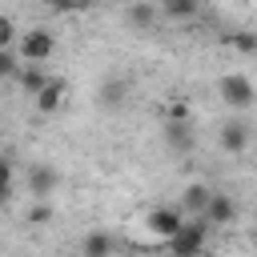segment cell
I'll return each instance as SVG.
<instances>
[{"mask_svg":"<svg viewBox=\"0 0 257 257\" xmlns=\"http://www.w3.org/2000/svg\"><path fill=\"white\" fill-rule=\"evenodd\" d=\"M217 92H221L225 108H233V112H245V108L257 104V84H253L245 72H225L221 84H217Z\"/></svg>","mask_w":257,"mask_h":257,"instance_id":"obj_1","label":"cell"},{"mask_svg":"<svg viewBox=\"0 0 257 257\" xmlns=\"http://www.w3.org/2000/svg\"><path fill=\"white\" fill-rule=\"evenodd\" d=\"M209 221L205 217H197V221H185V229L169 241V253L173 257H201L205 253V241H209Z\"/></svg>","mask_w":257,"mask_h":257,"instance_id":"obj_2","label":"cell"},{"mask_svg":"<svg viewBox=\"0 0 257 257\" xmlns=\"http://www.w3.org/2000/svg\"><path fill=\"white\" fill-rule=\"evenodd\" d=\"M16 52H20V60H24V64H48V60H52V52H56V40H52V32H48V28H28V32H20Z\"/></svg>","mask_w":257,"mask_h":257,"instance_id":"obj_3","label":"cell"},{"mask_svg":"<svg viewBox=\"0 0 257 257\" xmlns=\"http://www.w3.org/2000/svg\"><path fill=\"white\" fill-rule=\"evenodd\" d=\"M185 221H189V217L181 213V205H157V209H153V213L145 217L149 233H153V237H161L165 245H169V241H173V237H177V233L185 229Z\"/></svg>","mask_w":257,"mask_h":257,"instance_id":"obj_4","label":"cell"},{"mask_svg":"<svg viewBox=\"0 0 257 257\" xmlns=\"http://www.w3.org/2000/svg\"><path fill=\"white\" fill-rule=\"evenodd\" d=\"M161 137H165V145L177 157H185V153L197 149V124L193 120H161Z\"/></svg>","mask_w":257,"mask_h":257,"instance_id":"obj_5","label":"cell"},{"mask_svg":"<svg viewBox=\"0 0 257 257\" xmlns=\"http://www.w3.org/2000/svg\"><path fill=\"white\" fill-rule=\"evenodd\" d=\"M213 193H217V189H209L205 181H189V185L181 189V201H177V205H181V213H185L189 221H197V217H205V213H209Z\"/></svg>","mask_w":257,"mask_h":257,"instance_id":"obj_6","label":"cell"},{"mask_svg":"<svg viewBox=\"0 0 257 257\" xmlns=\"http://www.w3.org/2000/svg\"><path fill=\"white\" fill-rule=\"evenodd\" d=\"M24 185H28V197H32V201H48V197L60 189V173H56L52 165H32V169L24 173Z\"/></svg>","mask_w":257,"mask_h":257,"instance_id":"obj_7","label":"cell"},{"mask_svg":"<svg viewBox=\"0 0 257 257\" xmlns=\"http://www.w3.org/2000/svg\"><path fill=\"white\" fill-rule=\"evenodd\" d=\"M133 96V80L128 76H108L100 88H96V104L100 108H124Z\"/></svg>","mask_w":257,"mask_h":257,"instance_id":"obj_8","label":"cell"},{"mask_svg":"<svg viewBox=\"0 0 257 257\" xmlns=\"http://www.w3.org/2000/svg\"><path fill=\"white\" fill-rule=\"evenodd\" d=\"M249 137H253V133H249V124L237 116V120H225V124H221L217 145H221L225 153H233V157H237V153H245V149H249Z\"/></svg>","mask_w":257,"mask_h":257,"instance_id":"obj_9","label":"cell"},{"mask_svg":"<svg viewBox=\"0 0 257 257\" xmlns=\"http://www.w3.org/2000/svg\"><path fill=\"white\" fill-rule=\"evenodd\" d=\"M64 100H68V80H60V76H52V84L32 100L36 104V112H44V116H52V112H60L64 108Z\"/></svg>","mask_w":257,"mask_h":257,"instance_id":"obj_10","label":"cell"},{"mask_svg":"<svg viewBox=\"0 0 257 257\" xmlns=\"http://www.w3.org/2000/svg\"><path fill=\"white\" fill-rule=\"evenodd\" d=\"M157 20H161V4H128L124 8V24L133 32H149V28H157Z\"/></svg>","mask_w":257,"mask_h":257,"instance_id":"obj_11","label":"cell"},{"mask_svg":"<svg viewBox=\"0 0 257 257\" xmlns=\"http://www.w3.org/2000/svg\"><path fill=\"white\" fill-rule=\"evenodd\" d=\"M205 221H209L213 229H217V225H233V221H237V201H233L229 193H213V205H209Z\"/></svg>","mask_w":257,"mask_h":257,"instance_id":"obj_12","label":"cell"},{"mask_svg":"<svg viewBox=\"0 0 257 257\" xmlns=\"http://www.w3.org/2000/svg\"><path fill=\"white\" fill-rule=\"evenodd\" d=\"M16 80H20V88H24V92H28L32 100H36V96H40V92H44V88L52 84V76L44 72V64H24Z\"/></svg>","mask_w":257,"mask_h":257,"instance_id":"obj_13","label":"cell"},{"mask_svg":"<svg viewBox=\"0 0 257 257\" xmlns=\"http://www.w3.org/2000/svg\"><path fill=\"white\" fill-rule=\"evenodd\" d=\"M112 249H116V241H112L104 229H92V233H84V241H80V257H112Z\"/></svg>","mask_w":257,"mask_h":257,"instance_id":"obj_14","label":"cell"},{"mask_svg":"<svg viewBox=\"0 0 257 257\" xmlns=\"http://www.w3.org/2000/svg\"><path fill=\"white\" fill-rule=\"evenodd\" d=\"M197 12H201L197 0H165V4H161V16H165V20H193Z\"/></svg>","mask_w":257,"mask_h":257,"instance_id":"obj_15","label":"cell"},{"mask_svg":"<svg viewBox=\"0 0 257 257\" xmlns=\"http://www.w3.org/2000/svg\"><path fill=\"white\" fill-rule=\"evenodd\" d=\"M221 40H225L229 48L245 52V56H257V32H225Z\"/></svg>","mask_w":257,"mask_h":257,"instance_id":"obj_16","label":"cell"},{"mask_svg":"<svg viewBox=\"0 0 257 257\" xmlns=\"http://www.w3.org/2000/svg\"><path fill=\"white\" fill-rule=\"evenodd\" d=\"M44 221H52V209H48L44 201H32V209H28V225H44Z\"/></svg>","mask_w":257,"mask_h":257,"instance_id":"obj_17","label":"cell"}]
</instances>
